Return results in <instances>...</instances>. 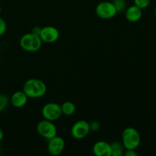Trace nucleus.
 I'll return each instance as SVG.
<instances>
[{"mask_svg":"<svg viewBox=\"0 0 156 156\" xmlns=\"http://www.w3.org/2000/svg\"><path fill=\"white\" fill-rule=\"evenodd\" d=\"M143 16V9L139 8L136 5L128 7L125 10V17L129 22H137L141 19Z\"/></svg>","mask_w":156,"mask_h":156,"instance_id":"9b49d317","label":"nucleus"},{"mask_svg":"<svg viewBox=\"0 0 156 156\" xmlns=\"http://www.w3.org/2000/svg\"><path fill=\"white\" fill-rule=\"evenodd\" d=\"M89 123L86 120H80L73 125L71 128V135L76 140H82L90 133Z\"/></svg>","mask_w":156,"mask_h":156,"instance_id":"0eeeda50","label":"nucleus"},{"mask_svg":"<svg viewBox=\"0 0 156 156\" xmlns=\"http://www.w3.org/2000/svg\"><path fill=\"white\" fill-rule=\"evenodd\" d=\"M111 156H122L124 153V147L122 143L119 142H114L111 143Z\"/></svg>","mask_w":156,"mask_h":156,"instance_id":"4468645a","label":"nucleus"},{"mask_svg":"<svg viewBox=\"0 0 156 156\" xmlns=\"http://www.w3.org/2000/svg\"><path fill=\"white\" fill-rule=\"evenodd\" d=\"M141 143L140 133L133 127H126L122 133V144L125 149H136Z\"/></svg>","mask_w":156,"mask_h":156,"instance_id":"f03ea898","label":"nucleus"},{"mask_svg":"<svg viewBox=\"0 0 156 156\" xmlns=\"http://www.w3.org/2000/svg\"><path fill=\"white\" fill-rule=\"evenodd\" d=\"M125 156H137L138 153L135 151V149H126V152L123 153Z\"/></svg>","mask_w":156,"mask_h":156,"instance_id":"aec40b11","label":"nucleus"},{"mask_svg":"<svg viewBox=\"0 0 156 156\" xmlns=\"http://www.w3.org/2000/svg\"><path fill=\"white\" fill-rule=\"evenodd\" d=\"M92 151L96 156H111V143L105 141L97 142L93 146Z\"/></svg>","mask_w":156,"mask_h":156,"instance_id":"9d476101","label":"nucleus"},{"mask_svg":"<svg viewBox=\"0 0 156 156\" xmlns=\"http://www.w3.org/2000/svg\"><path fill=\"white\" fill-rule=\"evenodd\" d=\"M41 113L45 120H48L53 122L57 120L62 115L61 105H58L57 103H54V102H50V103L46 104L43 107Z\"/></svg>","mask_w":156,"mask_h":156,"instance_id":"423d86ee","label":"nucleus"},{"mask_svg":"<svg viewBox=\"0 0 156 156\" xmlns=\"http://www.w3.org/2000/svg\"><path fill=\"white\" fill-rule=\"evenodd\" d=\"M23 91L28 98H40L45 95L47 88L42 80L38 79H29L23 85Z\"/></svg>","mask_w":156,"mask_h":156,"instance_id":"f257e3e1","label":"nucleus"},{"mask_svg":"<svg viewBox=\"0 0 156 156\" xmlns=\"http://www.w3.org/2000/svg\"><path fill=\"white\" fill-rule=\"evenodd\" d=\"M9 104V98L6 95L0 94V111H3Z\"/></svg>","mask_w":156,"mask_h":156,"instance_id":"f3484780","label":"nucleus"},{"mask_svg":"<svg viewBox=\"0 0 156 156\" xmlns=\"http://www.w3.org/2000/svg\"><path fill=\"white\" fill-rule=\"evenodd\" d=\"M7 30V24L2 18L0 17V37L4 35Z\"/></svg>","mask_w":156,"mask_h":156,"instance_id":"a211bd4d","label":"nucleus"},{"mask_svg":"<svg viewBox=\"0 0 156 156\" xmlns=\"http://www.w3.org/2000/svg\"><path fill=\"white\" fill-rule=\"evenodd\" d=\"M19 43L21 49L30 53L38 51L43 44V41H41L39 35L35 34L32 32L23 35L20 39Z\"/></svg>","mask_w":156,"mask_h":156,"instance_id":"7ed1b4c3","label":"nucleus"},{"mask_svg":"<svg viewBox=\"0 0 156 156\" xmlns=\"http://www.w3.org/2000/svg\"><path fill=\"white\" fill-rule=\"evenodd\" d=\"M3 138H4V133H3L2 129L0 128V142L3 140Z\"/></svg>","mask_w":156,"mask_h":156,"instance_id":"4be33fe9","label":"nucleus"},{"mask_svg":"<svg viewBox=\"0 0 156 156\" xmlns=\"http://www.w3.org/2000/svg\"><path fill=\"white\" fill-rule=\"evenodd\" d=\"M41 27H38V26H35V27H33L31 32H32V33L35 34L39 35L40 33H41Z\"/></svg>","mask_w":156,"mask_h":156,"instance_id":"412c9836","label":"nucleus"},{"mask_svg":"<svg viewBox=\"0 0 156 156\" xmlns=\"http://www.w3.org/2000/svg\"><path fill=\"white\" fill-rule=\"evenodd\" d=\"M27 101H28V97L23 90L22 91H17L13 93L12 95L11 96L10 99L12 105L17 108H21L25 106Z\"/></svg>","mask_w":156,"mask_h":156,"instance_id":"f8f14e48","label":"nucleus"},{"mask_svg":"<svg viewBox=\"0 0 156 156\" xmlns=\"http://www.w3.org/2000/svg\"><path fill=\"white\" fill-rule=\"evenodd\" d=\"M76 105L71 101H65L61 105L62 114L66 116H72L76 112Z\"/></svg>","mask_w":156,"mask_h":156,"instance_id":"ddd939ff","label":"nucleus"},{"mask_svg":"<svg viewBox=\"0 0 156 156\" xmlns=\"http://www.w3.org/2000/svg\"><path fill=\"white\" fill-rule=\"evenodd\" d=\"M89 126L91 131H94V132H97L101 128L100 123L98 121H97V120H94V121L91 122L89 123Z\"/></svg>","mask_w":156,"mask_h":156,"instance_id":"6ab92c4d","label":"nucleus"},{"mask_svg":"<svg viewBox=\"0 0 156 156\" xmlns=\"http://www.w3.org/2000/svg\"><path fill=\"white\" fill-rule=\"evenodd\" d=\"M66 143L63 138L60 136L53 137L48 140L47 144V151L51 155L57 156L59 155L65 149Z\"/></svg>","mask_w":156,"mask_h":156,"instance_id":"1a4fd4ad","label":"nucleus"},{"mask_svg":"<svg viewBox=\"0 0 156 156\" xmlns=\"http://www.w3.org/2000/svg\"><path fill=\"white\" fill-rule=\"evenodd\" d=\"M95 13L98 18L102 19H111L116 16L117 12L112 2L103 1L97 5Z\"/></svg>","mask_w":156,"mask_h":156,"instance_id":"20e7f679","label":"nucleus"},{"mask_svg":"<svg viewBox=\"0 0 156 156\" xmlns=\"http://www.w3.org/2000/svg\"><path fill=\"white\" fill-rule=\"evenodd\" d=\"M1 12H2V9H1V6H0V14H1Z\"/></svg>","mask_w":156,"mask_h":156,"instance_id":"5701e85b","label":"nucleus"},{"mask_svg":"<svg viewBox=\"0 0 156 156\" xmlns=\"http://www.w3.org/2000/svg\"><path fill=\"white\" fill-rule=\"evenodd\" d=\"M112 2L115 7L116 10H117V13L126 10V3L125 0H113Z\"/></svg>","mask_w":156,"mask_h":156,"instance_id":"2eb2a0df","label":"nucleus"},{"mask_svg":"<svg viewBox=\"0 0 156 156\" xmlns=\"http://www.w3.org/2000/svg\"><path fill=\"white\" fill-rule=\"evenodd\" d=\"M37 131L39 135L47 140L57 135V129L54 123L45 119L37 123Z\"/></svg>","mask_w":156,"mask_h":156,"instance_id":"39448f33","label":"nucleus"},{"mask_svg":"<svg viewBox=\"0 0 156 156\" xmlns=\"http://www.w3.org/2000/svg\"><path fill=\"white\" fill-rule=\"evenodd\" d=\"M155 16H156V8H155Z\"/></svg>","mask_w":156,"mask_h":156,"instance_id":"b1692460","label":"nucleus"},{"mask_svg":"<svg viewBox=\"0 0 156 156\" xmlns=\"http://www.w3.org/2000/svg\"><path fill=\"white\" fill-rule=\"evenodd\" d=\"M39 36L43 43L53 44L59 39V31L56 27L53 26H45L44 27H41Z\"/></svg>","mask_w":156,"mask_h":156,"instance_id":"6e6552de","label":"nucleus"},{"mask_svg":"<svg viewBox=\"0 0 156 156\" xmlns=\"http://www.w3.org/2000/svg\"><path fill=\"white\" fill-rule=\"evenodd\" d=\"M151 0H134V5L138 6L141 9H146L149 5Z\"/></svg>","mask_w":156,"mask_h":156,"instance_id":"dca6fc26","label":"nucleus"}]
</instances>
